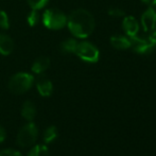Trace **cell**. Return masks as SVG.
Returning a JSON list of instances; mask_svg holds the SVG:
<instances>
[{
    "label": "cell",
    "mask_w": 156,
    "mask_h": 156,
    "mask_svg": "<svg viewBox=\"0 0 156 156\" xmlns=\"http://www.w3.org/2000/svg\"><path fill=\"white\" fill-rule=\"evenodd\" d=\"M122 28H123L125 34L131 38L138 35L140 30V23L135 17L133 16H124L122 20Z\"/></svg>",
    "instance_id": "ba28073f"
},
{
    "label": "cell",
    "mask_w": 156,
    "mask_h": 156,
    "mask_svg": "<svg viewBox=\"0 0 156 156\" xmlns=\"http://www.w3.org/2000/svg\"><path fill=\"white\" fill-rule=\"evenodd\" d=\"M35 114H36V109H35V105L33 104V102L26 101L23 105V108H21V116L25 119L32 121L35 117Z\"/></svg>",
    "instance_id": "4fadbf2b"
},
{
    "label": "cell",
    "mask_w": 156,
    "mask_h": 156,
    "mask_svg": "<svg viewBox=\"0 0 156 156\" xmlns=\"http://www.w3.org/2000/svg\"><path fill=\"white\" fill-rule=\"evenodd\" d=\"M108 14L113 17H124L125 13L122 9H119V8H112L109 9L108 11Z\"/></svg>",
    "instance_id": "ffe728a7"
},
{
    "label": "cell",
    "mask_w": 156,
    "mask_h": 156,
    "mask_svg": "<svg viewBox=\"0 0 156 156\" xmlns=\"http://www.w3.org/2000/svg\"><path fill=\"white\" fill-rule=\"evenodd\" d=\"M151 6L156 10V0H152V1H151Z\"/></svg>",
    "instance_id": "cb8c5ba5"
},
{
    "label": "cell",
    "mask_w": 156,
    "mask_h": 156,
    "mask_svg": "<svg viewBox=\"0 0 156 156\" xmlns=\"http://www.w3.org/2000/svg\"><path fill=\"white\" fill-rule=\"evenodd\" d=\"M58 136V129H56L55 126H50L46 129L45 134H44V140H45L47 144L49 142H52Z\"/></svg>",
    "instance_id": "2e32d148"
},
{
    "label": "cell",
    "mask_w": 156,
    "mask_h": 156,
    "mask_svg": "<svg viewBox=\"0 0 156 156\" xmlns=\"http://www.w3.org/2000/svg\"><path fill=\"white\" fill-rule=\"evenodd\" d=\"M131 48L139 54H149L152 53L155 49V45L150 41V38H144L140 37L138 35L134 37H131Z\"/></svg>",
    "instance_id": "8992f818"
},
{
    "label": "cell",
    "mask_w": 156,
    "mask_h": 156,
    "mask_svg": "<svg viewBox=\"0 0 156 156\" xmlns=\"http://www.w3.org/2000/svg\"><path fill=\"white\" fill-rule=\"evenodd\" d=\"M74 54H76L81 60L87 63H97L99 60V56H100V52H99L98 48L88 41L79 43Z\"/></svg>",
    "instance_id": "277c9868"
},
{
    "label": "cell",
    "mask_w": 156,
    "mask_h": 156,
    "mask_svg": "<svg viewBox=\"0 0 156 156\" xmlns=\"http://www.w3.org/2000/svg\"><path fill=\"white\" fill-rule=\"evenodd\" d=\"M0 156H21V154L17 151L12 150V149H6V150L0 152Z\"/></svg>",
    "instance_id": "44dd1931"
},
{
    "label": "cell",
    "mask_w": 156,
    "mask_h": 156,
    "mask_svg": "<svg viewBox=\"0 0 156 156\" xmlns=\"http://www.w3.org/2000/svg\"><path fill=\"white\" fill-rule=\"evenodd\" d=\"M141 27L144 32L150 33L156 27V10L152 6L147 9L141 15Z\"/></svg>",
    "instance_id": "52a82bcc"
},
{
    "label": "cell",
    "mask_w": 156,
    "mask_h": 156,
    "mask_svg": "<svg viewBox=\"0 0 156 156\" xmlns=\"http://www.w3.org/2000/svg\"><path fill=\"white\" fill-rule=\"evenodd\" d=\"M78 44L79 43L74 38L65 39V41H62V43H61V45H60L61 51H62L63 53H66V54L74 53V52H76V46H78Z\"/></svg>",
    "instance_id": "5bb4252c"
},
{
    "label": "cell",
    "mask_w": 156,
    "mask_h": 156,
    "mask_svg": "<svg viewBox=\"0 0 156 156\" xmlns=\"http://www.w3.org/2000/svg\"><path fill=\"white\" fill-rule=\"evenodd\" d=\"M49 66H50L49 58H47V56H39V58H37L36 60L33 62L31 69L34 73L41 74V73H43L44 71H46Z\"/></svg>",
    "instance_id": "7c38bea8"
},
{
    "label": "cell",
    "mask_w": 156,
    "mask_h": 156,
    "mask_svg": "<svg viewBox=\"0 0 156 156\" xmlns=\"http://www.w3.org/2000/svg\"><path fill=\"white\" fill-rule=\"evenodd\" d=\"M48 1H49V0H27L30 8H31L32 10H37V11L41 10V8H44V6L47 4Z\"/></svg>",
    "instance_id": "e0dca14e"
},
{
    "label": "cell",
    "mask_w": 156,
    "mask_h": 156,
    "mask_svg": "<svg viewBox=\"0 0 156 156\" xmlns=\"http://www.w3.org/2000/svg\"><path fill=\"white\" fill-rule=\"evenodd\" d=\"M43 23L47 29L61 30L67 25V16L58 9H49L44 13Z\"/></svg>",
    "instance_id": "3957f363"
},
{
    "label": "cell",
    "mask_w": 156,
    "mask_h": 156,
    "mask_svg": "<svg viewBox=\"0 0 156 156\" xmlns=\"http://www.w3.org/2000/svg\"><path fill=\"white\" fill-rule=\"evenodd\" d=\"M142 2H144V3H150L151 1H152V0H141Z\"/></svg>",
    "instance_id": "d4e9b609"
},
{
    "label": "cell",
    "mask_w": 156,
    "mask_h": 156,
    "mask_svg": "<svg viewBox=\"0 0 156 156\" xmlns=\"http://www.w3.org/2000/svg\"><path fill=\"white\" fill-rule=\"evenodd\" d=\"M10 27V21H9V17L4 11L0 10V29L8 30Z\"/></svg>",
    "instance_id": "ac0fdd59"
},
{
    "label": "cell",
    "mask_w": 156,
    "mask_h": 156,
    "mask_svg": "<svg viewBox=\"0 0 156 156\" xmlns=\"http://www.w3.org/2000/svg\"><path fill=\"white\" fill-rule=\"evenodd\" d=\"M67 26L70 33L78 38H86L94 32L96 21L89 11L78 9L67 17Z\"/></svg>",
    "instance_id": "6da1fadb"
},
{
    "label": "cell",
    "mask_w": 156,
    "mask_h": 156,
    "mask_svg": "<svg viewBox=\"0 0 156 156\" xmlns=\"http://www.w3.org/2000/svg\"><path fill=\"white\" fill-rule=\"evenodd\" d=\"M111 45L115 49L125 50L131 48V39H129V37L124 36V35H113L111 37Z\"/></svg>",
    "instance_id": "8fae6325"
},
{
    "label": "cell",
    "mask_w": 156,
    "mask_h": 156,
    "mask_svg": "<svg viewBox=\"0 0 156 156\" xmlns=\"http://www.w3.org/2000/svg\"><path fill=\"white\" fill-rule=\"evenodd\" d=\"M5 131H4V129L2 126H0V142H2L4 139H5Z\"/></svg>",
    "instance_id": "603a6c76"
},
{
    "label": "cell",
    "mask_w": 156,
    "mask_h": 156,
    "mask_svg": "<svg viewBox=\"0 0 156 156\" xmlns=\"http://www.w3.org/2000/svg\"><path fill=\"white\" fill-rule=\"evenodd\" d=\"M14 50V41L8 34L0 33V54L9 55Z\"/></svg>",
    "instance_id": "30bf717a"
},
{
    "label": "cell",
    "mask_w": 156,
    "mask_h": 156,
    "mask_svg": "<svg viewBox=\"0 0 156 156\" xmlns=\"http://www.w3.org/2000/svg\"><path fill=\"white\" fill-rule=\"evenodd\" d=\"M37 127L32 122L25 124L17 134V144L23 148H27L36 141Z\"/></svg>",
    "instance_id": "5b68a950"
},
{
    "label": "cell",
    "mask_w": 156,
    "mask_h": 156,
    "mask_svg": "<svg viewBox=\"0 0 156 156\" xmlns=\"http://www.w3.org/2000/svg\"><path fill=\"white\" fill-rule=\"evenodd\" d=\"M149 38H150V41H152V43L156 46V27L152 30V31L150 32V35H149Z\"/></svg>",
    "instance_id": "7402d4cb"
},
{
    "label": "cell",
    "mask_w": 156,
    "mask_h": 156,
    "mask_svg": "<svg viewBox=\"0 0 156 156\" xmlns=\"http://www.w3.org/2000/svg\"><path fill=\"white\" fill-rule=\"evenodd\" d=\"M38 18H39V15H38V13H37V10H32V12L28 15L27 21L31 27H33V26H35L37 23Z\"/></svg>",
    "instance_id": "d6986e66"
},
{
    "label": "cell",
    "mask_w": 156,
    "mask_h": 156,
    "mask_svg": "<svg viewBox=\"0 0 156 156\" xmlns=\"http://www.w3.org/2000/svg\"><path fill=\"white\" fill-rule=\"evenodd\" d=\"M36 87L39 94L43 97L51 96L52 91H53V86H52L51 81L46 78V76H41V78L37 79Z\"/></svg>",
    "instance_id": "9c48e42d"
},
{
    "label": "cell",
    "mask_w": 156,
    "mask_h": 156,
    "mask_svg": "<svg viewBox=\"0 0 156 156\" xmlns=\"http://www.w3.org/2000/svg\"><path fill=\"white\" fill-rule=\"evenodd\" d=\"M28 156H49V151H48V148L46 146L38 144V146H35L30 151Z\"/></svg>",
    "instance_id": "9a60e30c"
},
{
    "label": "cell",
    "mask_w": 156,
    "mask_h": 156,
    "mask_svg": "<svg viewBox=\"0 0 156 156\" xmlns=\"http://www.w3.org/2000/svg\"><path fill=\"white\" fill-rule=\"evenodd\" d=\"M34 83V78L32 74L27 72H19L16 73L9 81V89L11 93L15 94H25L32 87Z\"/></svg>",
    "instance_id": "7a4b0ae2"
}]
</instances>
